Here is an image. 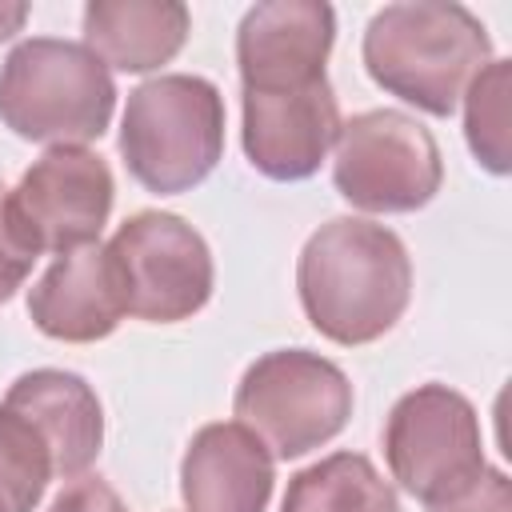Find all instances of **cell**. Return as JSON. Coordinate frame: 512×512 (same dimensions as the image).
I'll list each match as a JSON object with an SVG mask.
<instances>
[{
  "label": "cell",
  "instance_id": "6da1fadb",
  "mask_svg": "<svg viewBox=\"0 0 512 512\" xmlns=\"http://www.w3.org/2000/svg\"><path fill=\"white\" fill-rule=\"evenodd\" d=\"M296 292L324 340L360 348L392 332L408 312L412 260L392 228L364 216H332L300 248Z\"/></svg>",
  "mask_w": 512,
  "mask_h": 512
},
{
  "label": "cell",
  "instance_id": "7a4b0ae2",
  "mask_svg": "<svg viewBox=\"0 0 512 512\" xmlns=\"http://www.w3.org/2000/svg\"><path fill=\"white\" fill-rule=\"evenodd\" d=\"M360 56L388 96L428 116H452L472 76L492 60V40L464 4L400 0L368 20Z\"/></svg>",
  "mask_w": 512,
  "mask_h": 512
},
{
  "label": "cell",
  "instance_id": "3957f363",
  "mask_svg": "<svg viewBox=\"0 0 512 512\" xmlns=\"http://www.w3.org/2000/svg\"><path fill=\"white\" fill-rule=\"evenodd\" d=\"M116 112L112 72L76 40L28 36L0 64V120L20 140L84 148Z\"/></svg>",
  "mask_w": 512,
  "mask_h": 512
},
{
  "label": "cell",
  "instance_id": "277c9868",
  "mask_svg": "<svg viewBox=\"0 0 512 512\" xmlns=\"http://www.w3.org/2000/svg\"><path fill=\"white\" fill-rule=\"evenodd\" d=\"M128 176L156 192H192L224 156V96L212 80L164 72L128 92L120 120Z\"/></svg>",
  "mask_w": 512,
  "mask_h": 512
},
{
  "label": "cell",
  "instance_id": "5b68a950",
  "mask_svg": "<svg viewBox=\"0 0 512 512\" xmlns=\"http://www.w3.org/2000/svg\"><path fill=\"white\" fill-rule=\"evenodd\" d=\"M232 412L272 460H296L344 432L352 416V384L344 368L320 352L276 348L244 368Z\"/></svg>",
  "mask_w": 512,
  "mask_h": 512
},
{
  "label": "cell",
  "instance_id": "8992f818",
  "mask_svg": "<svg viewBox=\"0 0 512 512\" xmlns=\"http://www.w3.org/2000/svg\"><path fill=\"white\" fill-rule=\"evenodd\" d=\"M332 156L336 192L376 216L416 212L444 184L436 136L400 108H368L340 124Z\"/></svg>",
  "mask_w": 512,
  "mask_h": 512
},
{
  "label": "cell",
  "instance_id": "52a82bcc",
  "mask_svg": "<svg viewBox=\"0 0 512 512\" xmlns=\"http://www.w3.org/2000/svg\"><path fill=\"white\" fill-rule=\"evenodd\" d=\"M384 460L392 480L424 508L456 496L488 468L472 400L448 384L404 392L384 420Z\"/></svg>",
  "mask_w": 512,
  "mask_h": 512
},
{
  "label": "cell",
  "instance_id": "ba28073f",
  "mask_svg": "<svg viewBox=\"0 0 512 512\" xmlns=\"http://www.w3.org/2000/svg\"><path fill=\"white\" fill-rule=\"evenodd\" d=\"M124 280L128 316L144 324L192 320L216 284L212 252L204 236L176 212H132L108 240Z\"/></svg>",
  "mask_w": 512,
  "mask_h": 512
},
{
  "label": "cell",
  "instance_id": "9c48e42d",
  "mask_svg": "<svg viewBox=\"0 0 512 512\" xmlns=\"http://www.w3.org/2000/svg\"><path fill=\"white\" fill-rule=\"evenodd\" d=\"M112 200V168L92 148H48L24 168L20 184L12 188V208L28 240L36 244V252L56 256L100 244Z\"/></svg>",
  "mask_w": 512,
  "mask_h": 512
},
{
  "label": "cell",
  "instance_id": "30bf717a",
  "mask_svg": "<svg viewBox=\"0 0 512 512\" xmlns=\"http://www.w3.org/2000/svg\"><path fill=\"white\" fill-rule=\"evenodd\" d=\"M240 108V144L248 164L280 184L308 180L332 152L344 124L328 76L288 88H240Z\"/></svg>",
  "mask_w": 512,
  "mask_h": 512
},
{
  "label": "cell",
  "instance_id": "8fae6325",
  "mask_svg": "<svg viewBox=\"0 0 512 512\" xmlns=\"http://www.w3.org/2000/svg\"><path fill=\"white\" fill-rule=\"evenodd\" d=\"M336 12L324 0H264L236 28L240 88H288L324 80Z\"/></svg>",
  "mask_w": 512,
  "mask_h": 512
},
{
  "label": "cell",
  "instance_id": "7c38bea8",
  "mask_svg": "<svg viewBox=\"0 0 512 512\" xmlns=\"http://www.w3.org/2000/svg\"><path fill=\"white\" fill-rule=\"evenodd\" d=\"M32 324L64 344H96L128 316L124 280L108 244H88L56 256L28 292Z\"/></svg>",
  "mask_w": 512,
  "mask_h": 512
},
{
  "label": "cell",
  "instance_id": "4fadbf2b",
  "mask_svg": "<svg viewBox=\"0 0 512 512\" xmlns=\"http://www.w3.org/2000/svg\"><path fill=\"white\" fill-rule=\"evenodd\" d=\"M276 484L272 452L236 420L204 424L180 460L188 512H264Z\"/></svg>",
  "mask_w": 512,
  "mask_h": 512
},
{
  "label": "cell",
  "instance_id": "5bb4252c",
  "mask_svg": "<svg viewBox=\"0 0 512 512\" xmlns=\"http://www.w3.org/2000/svg\"><path fill=\"white\" fill-rule=\"evenodd\" d=\"M8 408H16L48 444L56 480L84 476L104 444V408L92 384L64 368H32L16 376L4 392Z\"/></svg>",
  "mask_w": 512,
  "mask_h": 512
},
{
  "label": "cell",
  "instance_id": "9a60e30c",
  "mask_svg": "<svg viewBox=\"0 0 512 512\" xmlns=\"http://www.w3.org/2000/svg\"><path fill=\"white\" fill-rule=\"evenodd\" d=\"M192 32L180 0H92L84 4V48L116 72L168 64Z\"/></svg>",
  "mask_w": 512,
  "mask_h": 512
},
{
  "label": "cell",
  "instance_id": "2e32d148",
  "mask_svg": "<svg viewBox=\"0 0 512 512\" xmlns=\"http://www.w3.org/2000/svg\"><path fill=\"white\" fill-rule=\"evenodd\" d=\"M280 512H400V500L368 456L332 452L288 480Z\"/></svg>",
  "mask_w": 512,
  "mask_h": 512
},
{
  "label": "cell",
  "instance_id": "e0dca14e",
  "mask_svg": "<svg viewBox=\"0 0 512 512\" xmlns=\"http://www.w3.org/2000/svg\"><path fill=\"white\" fill-rule=\"evenodd\" d=\"M464 140L492 176L512 172V64L488 60L464 88Z\"/></svg>",
  "mask_w": 512,
  "mask_h": 512
},
{
  "label": "cell",
  "instance_id": "ac0fdd59",
  "mask_svg": "<svg viewBox=\"0 0 512 512\" xmlns=\"http://www.w3.org/2000/svg\"><path fill=\"white\" fill-rule=\"evenodd\" d=\"M56 476L40 432L8 404H0V512H36Z\"/></svg>",
  "mask_w": 512,
  "mask_h": 512
},
{
  "label": "cell",
  "instance_id": "d6986e66",
  "mask_svg": "<svg viewBox=\"0 0 512 512\" xmlns=\"http://www.w3.org/2000/svg\"><path fill=\"white\" fill-rule=\"evenodd\" d=\"M36 256H40L36 244L28 240L24 224L16 220L12 188L0 184V304H8V300L16 296V288L28 280Z\"/></svg>",
  "mask_w": 512,
  "mask_h": 512
},
{
  "label": "cell",
  "instance_id": "ffe728a7",
  "mask_svg": "<svg viewBox=\"0 0 512 512\" xmlns=\"http://www.w3.org/2000/svg\"><path fill=\"white\" fill-rule=\"evenodd\" d=\"M428 512H512V484L500 468H484L456 496L432 504Z\"/></svg>",
  "mask_w": 512,
  "mask_h": 512
},
{
  "label": "cell",
  "instance_id": "44dd1931",
  "mask_svg": "<svg viewBox=\"0 0 512 512\" xmlns=\"http://www.w3.org/2000/svg\"><path fill=\"white\" fill-rule=\"evenodd\" d=\"M48 512H128V508H124L120 492L108 480L84 472V476H76L60 488V496L52 500Z\"/></svg>",
  "mask_w": 512,
  "mask_h": 512
},
{
  "label": "cell",
  "instance_id": "7402d4cb",
  "mask_svg": "<svg viewBox=\"0 0 512 512\" xmlns=\"http://www.w3.org/2000/svg\"><path fill=\"white\" fill-rule=\"evenodd\" d=\"M28 20V4L24 0H0V40H12Z\"/></svg>",
  "mask_w": 512,
  "mask_h": 512
}]
</instances>
